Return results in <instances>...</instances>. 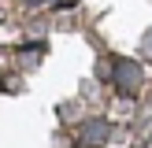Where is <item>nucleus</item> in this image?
I'll use <instances>...</instances> for the list:
<instances>
[{
  "label": "nucleus",
  "instance_id": "nucleus-1",
  "mask_svg": "<svg viewBox=\"0 0 152 148\" xmlns=\"http://www.w3.org/2000/svg\"><path fill=\"white\" fill-rule=\"evenodd\" d=\"M111 85H115L119 96H126V100H134V96L141 93V85H145V67L137 63V59H111Z\"/></svg>",
  "mask_w": 152,
  "mask_h": 148
},
{
  "label": "nucleus",
  "instance_id": "nucleus-2",
  "mask_svg": "<svg viewBox=\"0 0 152 148\" xmlns=\"http://www.w3.org/2000/svg\"><path fill=\"white\" fill-rule=\"evenodd\" d=\"M108 141H111V122L108 118L93 115V118H86V122L78 126V144L82 148H104Z\"/></svg>",
  "mask_w": 152,
  "mask_h": 148
},
{
  "label": "nucleus",
  "instance_id": "nucleus-3",
  "mask_svg": "<svg viewBox=\"0 0 152 148\" xmlns=\"http://www.w3.org/2000/svg\"><path fill=\"white\" fill-rule=\"evenodd\" d=\"M141 56L152 59V30H145V37H141Z\"/></svg>",
  "mask_w": 152,
  "mask_h": 148
}]
</instances>
